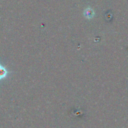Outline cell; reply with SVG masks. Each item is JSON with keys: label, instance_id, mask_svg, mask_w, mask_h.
Listing matches in <instances>:
<instances>
[{"label": "cell", "instance_id": "6da1fadb", "mask_svg": "<svg viewBox=\"0 0 128 128\" xmlns=\"http://www.w3.org/2000/svg\"><path fill=\"white\" fill-rule=\"evenodd\" d=\"M4 72L3 69L0 68V78L2 77V76L4 75Z\"/></svg>", "mask_w": 128, "mask_h": 128}]
</instances>
